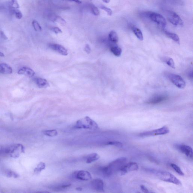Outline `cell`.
I'll use <instances>...</instances> for the list:
<instances>
[{
    "mask_svg": "<svg viewBox=\"0 0 193 193\" xmlns=\"http://www.w3.org/2000/svg\"><path fill=\"white\" fill-rule=\"evenodd\" d=\"M108 37L109 41L114 43H116L118 42V36L115 31H111L109 34Z\"/></svg>",
    "mask_w": 193,
    "mask_h": 193,
    "instance_id": "ffe728a7",
    "label": "cell"
},
{
    "mask_svg": "<svg viewBox=\"0 0 193 193\" xmlns=\"http://www.w3.org/2000/svg\"><path fill=\"white\" fill-rule=\"evenodd\" d=\"M13 72L11 67L6 63L0 64V73L4 74H10Z\"/></svg>",
    "mask_w": 193,
    "mask_h": 193,
    "instance_id": "e0dca14e",
    "label": "cell"
},
{
    "mask_svg": "<svg viewBox=\"0 0 193 193\" xmlns=\"http://www.w3.org/2000/svg\"><path fill=\"white\" fill-rule=\"evenodd\" d=\"M18 74L24 75L27 77H32L34 76L35 72L32 69L27 67H23L18 72Z\"/></svg>",
    "mask_w": 193,
    "mask_h": 193,
    "instance_id": "9a60e30c",
    "label": "cell"
},
{
    "mask_svg": "<svg viewBox=\"0 0 193 193\" xmlns=\"http://www.w3.org/2000/svg\"><path fill=\"white\" fill-rule=\"evenodd\" d=\"M167 77L177 87L180 89H184L186 87V82L180 76L174 74L168 73Z\"/></svg>",
    "mask_w": 193,
    "mask_h": 193,
    "instance_id": "8992f818",
    "label": "cell"
},
{
    "mask_svg": "<svg viewBox=\"0 0 193 193\" xmlns=\"http://www.w3.org/2000/svg\"><path fill=\"white\" fill-rule=\"evenodd\" d=\"M100 8L102 9V10L105 11L107 13V15H112V12L111 9L103 6H100Z\"/></svg>",
    "mask_w": 193,
    "mask_h": 193,
    "instance_id": "836d02e7",
    "label": "cell"
},
{
    "mask_svg": "<svg viewBox=\"0 0 193 193\" xmlns=\"http://www.w3.org/2000/svg\"><path fill=\"white\" fill-rule=\"evenodd\" d=\"M84 50L88 54L90 53L91 52V49L90 46L88 44H86L85 45V47L84 48Z\"/></svg>",
    "mask_w": 193,
    "mask_h": 193,
    "instance_id": "8d00e7d4",
    "label": "cell"
},
{
    "mask_svg": "<svg viewBox=\"0 0 193 193\" xmlns=\"http://www.w3.org/2000/svg\"><path fill=\"white\" fill-rule=\"evenodd\" d=\"M55 22H58L61 24H65L66 23V22L64 19L60 16H58V15L57 16Z\"/></svg>",
    "mask_w": 193,
    "mask_h": 193,
    "instance_id": "e575fe53",
    "label": "cell"
},
{
    "mask_svg": "<svg viewBox=\"0 0 193 193\" xmlns=\"http://www.w3.org/2000/svg\"><path fill=\"white\" fill-rule=\"evenodd\" d=\"M34 81L36 85L40 88H45L50 86L48 82L45 79L36 78L34 79Z\"/></svg>",
    "mask_w": 193,
    "mask_h": 193,
    "instance_id": "2e32d148",
    "label": "cell"
},
{
    "mask_svg": "<svg viewBox=\"0 0 193 193\" xmlns=\"http://www.w3.org/2000/svg\"><path fill=\"white\" fill-rule=\"evenodd\" d=\"M43 134L48 136L53 137L58 135V132L55 129H52V130L44 131Z\"/></svg>",
    "mask_w": 193,
    "mask_h": 193,
    "instance_id": "603a6c76",
    "label": "cell"
},
{
    "mask_svg": "<svg viewBox=\"0 0 193 193\" xmlns=\"http://www.w3.org/2000/svg\"><path fill=\"white\" fill-rule=\"evenodd\" d=\"M49 47L54 51L61 55L67 56L68 55V51L62 45L58 44H52L49 45Z\"/></svg>",
    "mask_w": 193,
    "mask_h": 193,
    "instance_id": "7c38bea8",
    "label": "cell"
},
{
    "mask_svg": "<svg viewBox=\"0 0 193 193\" xmlns=\"http://www.w3.org/2000/svg\"><path fill=\"white\" fill-rule=\"evenodd\" d=\"M51 30L54 32V33L56 34L62 33L61 29L59 28V27H53V28H52Z\"/></svg>",
    "mask_w": 193,
    "mask_h": 193,
    "instance_id": "d590c367",
    "label": "cell"
},
{
    "mask_svg": "<svg viewBox=\"0 0 193 193\" xmlns=\"http://www.w3.org/2000/svg\"><path fill=\"white\" fill-rule=\"evenodd\" d=\"M147 16L151 20L155 22L159 25L164 27L166 25L167 22L165 18L160 14L155 12H149L147 14Z\"/></svg>",
    "mask_w": 193,
    "mask_h": 193,
    "instance_id": "52a82bcc",
    "label": "cell"
},
{
    "mask_svg": "<svg viewBox=\"0 0 193 193\" xmlns=\"http://www.w3.org/2000/svg\"><path fill=\"white\" fill-rule=\"evenodd\" d=\"M69 1H73L76 3L80 4L81 3V2L80 0H69Z\"/></svg>",
    "mask_w": 193,
    "mask_h": 193,
    "instance_id": "ab89813d",
    "label": "cell"
},
{
    "mask_svg": "<svg viewBox=\"0 0 193 193\" xmlns=\"http://www.w3.org/2000/svg\"><path fill=\"white\" fill-rule=\"evenodd\" d=\"M92 187L94 189L98 192L104 191V183L102 180L96 179L93 180L91 182Z\"/></svg>",
    "mask_w": 193,
    "mask_h": 193,
    "instance_id": "4fadbf2b",
    "label": "cell"
},
{
    "mask_svg": "<svg viewBox=\"0 0 193 193\" xmlns=\"http://www.w3.org/2000/svg\"><path fill=\"white\" fill-rule=\"evenodd\" d=\"M46 167V165L44 163L40 162L38 165H37V166L34 169V172L35 173H40L43 170L45 169Z\"/></svg>",
    "mask_w": 193,
    "mask_h": 193,
    "instance_id": "cb8c5ba5",
    "label": "cell"
},
{
    "mask_svg": "<svg viewBox=\"0 0 193 193\" xmlns=\"http://www.w3.org/2000/svg\"><path fill=\"white\" fill-rule=\"evenodd\" d=\"M127 161L126 158H118L111 162L107 166L100 168V172L105 177H110L114 173L119 172L122 167L126 164Z\"/></svg>",
    "mask_w": 193,
    "mask_h": 193,
    "instance_id": "6da1fadb",
    "label": "cell"
},
{
    "mask_svg": "<svg viewBox=\"0 0 193 193\" xmlns=\"http://www.w3.org/2000/svg\"><path fill=\"white\" fill-rule=\"evenodd\" d=\"M106 145H112L116 146L118 147H123V144L120 142L117 141H110V142H107L106 144Z\"/></svg>",
    "mask_w": 193,
    "mask_h": 193,
    "instance_id": "f1b7e54d",
    "label": "cell"
},
{
    "mask_svg": "<svg viewBox=\"0 0 193 193\" xmlns=\"http://www.w3.org/2000/svg\"><path fill=\"white\" fill-rule=\"evenodd\" d=\"M163 60H164V62L166 63L171 68L173 69L175 68L174 61L172 58H163Z\"/></svg>",
    "mask_w": 193,
    "mask_h": 193,
    "instance_id": "d4e9b609",
    "label": "cell"
},
{
    "mask_svg": "<svg viewBox=\"0 0 193 193\" xmlns=\"http://www.w3.org/2000/svg\"><path fill=\"white\" fill-rule=\"evenodd\" d=\"M111 0H102L103 2L105 3H109Z\"/></svg>",
    "mask_w": 193,
    "mask_h": 193,
    "instance_id": "60d3db41",
    "label": "cell"
},
{
    "mask_svg": "<svg viewBox=\"0 0 193 193\" xmlns=\"http://www.w3.org/2000/svg\"><path fill=\"white\" fill-rule=\"evenodd\" d=\"M100 159V156L98 154L96 153H93L91 154L86 156L85 160L87 164H91L98 160Z\"/></svg>",
    "mask_w": 193,
    "mask_h": 193,
    "instance_id": "ac0fdd59",
    "label": "cell"
},
{
    "mask_svg": "<svg viewBox=\"0 0 193 193\" xmlns=\"http://www.w3.org/2000/svg\"><path fill=\"white\" fill-rule=\"evenodd\" d=\"M167 96L164 95H159L154 96L147 101V103L152 105L157 104L163 102L166 99Z\"/></svg>",
    "mask_w": 193,
    "mask_h": 193,
    "instance_id": "5bb4252c",
    "label": "cell"
},
{
    "mask_svg": "<svg viewBox=\"0 0 193 193\" xmlns=\"http://www.w3.org/2000/svg\"><path fill=\"white\" fill-rule=\"evenodd\" d=\"M24 146L19 144L13 145L4 150L6 153L8 154L11 157L14 158L19 157L20 154L24 153Z\"/></svg>",
    "mask_w": 193,
    "mask_h": 193,
    "instance_id": "277c9868",
    "label": "cell"
},
{
    "mask_svg": "<svg viewBox=\"0 0 193 193\" xmlns=\"http://www.w3.org/2000/svg\"><path fill=\"white\" fill-rule=\"evenodd\" d=\"M5 56L4 54L3 53L0 52V56L1 57H4Z\"/></svg>",
    "mask_w": 193,
    "mask_h": 193,
    "instance_id": "7bdbcfd3",
    "label": "cell"
},
{
    "mask_svg": "<svg viewBox=\"0 0 193 193\" xmlns=\"http://www.w3.org/2000/svg\"><path fill=\"white\" fill-rule=\"evenodd\" d=\"M76 190H77V191H81L82 190V189L81 187H77L76 189Z\"/></svg>",
    "mask_w": 193,
    "mask_h": 193,
    "instance_id": "b9f144b4",
    "label": "cell"
},
{
    "mask_svg": "<svg viewBox=\"0 0 193 193\" xmlns=\"http://www.w3.org/2000/svg\"><path fill=\"white\" fill-rule=\"evenodd\" d=\"M1 34L2 38H3L4 39H7V37H6V35L3 32H1Z\"/></svg>",
    "mask_w": 193,
    "mask_h": 193,
    "instance_id": "f35d334b",
    "label": "cell"
},
{
    "mask_svg": "<svg viewBox=\"0 0 193 193\" xmlns=\"http://www.w3.org/2000/svg\"><path fill=\"white\" fill-rule=\"evenodd\" d=\"M133 32L137 37V38L140 41H142L143 40V33L141 32L140 29L136 27H134L133 28Z\"/></svg>",
    "mask_w": 193,
    "mask_h": 193,
    "instance_id": "44dd1931",
    "label": "cell"
},
{
    "mask_svg": "<svg viewBox=\"0 0 193 193\" xmlns=\"http://www.w3.org/2000/svg\"><path fill=\"white\" fill-rule=\"evenodd\" d=\"M171 166L181 176L184 175V173H183V172L182 171L180 167L176 165V164H171Z\"/></svg>",
    "mask_w": 193,
    "mask_h": 193,
    "instance_id": "83f0119b",
    "label": "cell"
},
{
    "mask_svg": "<svg viewBox=\"0 0 193 193\" xmlns=\"http://www.w3.org/2000/svg\"><path fill=\"white\" fill-rule=\"evenodd\" d=\"M90 10L91 12L95 15H100V11L98 10V8L96 6L93 5H91L90 7Z\"/></svg>",
    "mask_w": 193,
    "mask_h": 193,
    "instance_id": "f546056e",
    "label": "cell"
},
{
    "mask_svg": "<svg viewBox=\"0 0 193 193\" xmlns=\"http://www.w3.org/2000/svg\"><path fill=\"white\" fill-rule=\"evenodd\" d=\"M168 20L172 24L176 26H182L183 25V21L179 15L172 11H168L167 14Z\"/></svg>",
    "mask_w": 193,
    "mask_h": 193,
    "instance_id": "ba28073f",
    "label": "cell"
},
{
    "mask_svg": "<svg viewBox=\"0 0 193 193\" xmlns=\"http://www.w3.org/2000/svg\"><path fill=\"white\" fill-rule=\"evenodd\" d=\"M5 172V175L8 177H13L15 178H17L19 177V175L17 173L10 170H7Z\"/></svg>",
    "mask_w": 193,
    "mask_h": 193,
    "instance_id": "4316f807",
    "label": "cell"
},
{
    "mask_svg": "<svg viewBox=\"0 0 193 193\" xmlns=\"http://www.w3.org/2000/svg\"><path fill=\"white\" fill-rule=\"evenodd\" d=\"M164 33L169 38L171 39L174 42L179 44H180V38L177 34L174 33H171V32H168L166 31L164 32Z\"/></svg>",
    "mask_w": 193,
    "mask_h": 193,
    "instance_id": "d6986e66",
    "label": "cell"
},
{
    "mask_svg": "<svg viewBox=\"0 0 193 193\" xmlns=\"http://www.w3.org/2000/svg\"><path fill=\"white\" fill-rule=\"evenodd\" d=\"M175 147L177 150L184 154L187 157L190 159L193 158V150L190 146L184 144H177Z\"/></svg>",
    "mask_w": 193,
    "mask_h": 193,
    "instance_id": "9c48e42d",
    "label": "cell"
},
{
    "mask_svg": "<svg viewBox=\"0 0 193 193\" xmlns=\"http://www.w3.org/2000/svg\"><path fill=\"white\" fill-rule=\"evenodd\" d=\"M149 171L151 173L155 174L158 178L161 180L165 182H171L177 185H181V182L180 180L169 172L156 171L153 169H150Z\"/></svg>",
    "mask_w": 193,
    "mask_h": 193,
    "instance_id": "3957f363",
    "label": "cell"
},
{
    "mask_svg": "<svg viewBox=\"0 0 193 193\" xmlns=\"http://www.w3.org/2000/svg\"><path fill=\"white\" fill-rule=\"evenodd\" d=\"M169 133V130L166 126H164L159 129L151 131H147L140 133L139 136L142 137L152 136L164 135Z\"/></svg>",
    "mask_w": 193,
    "mask_h": 193,
    "instance_id": "5b68a950",
    "label": "cell"
},
{
    "mask_svg": "<svg viewBox=\"0 0 193 193\" xmlns=\"http://www.w3.org/2000/svg\"><path fill=\"white\" fill-rule=\"evenodd\" d=\"M72 186L70 184H63L60 185L59 186H55V187H52L53 189L55 191H59L65 189L69 187Z\"/></svg>",
    "mask_w": 193,
    "mask_h": 193,
    "instance_id": "484cf974",
    "label": "cell"
},
{
    "mask_svg": "<svg viewBox=\"0 0 193 193\" xmlns=\"http://www.w3.org/2000/svg\"><path fill=\"white\" fill-rule=\"evenodd\" d=\"M10 6L13 9H18L19 8V6L17 0H11L10 2Z\"/></svg>",
    "mask_w": 193,
    "mask_h": 193,
    "instance_id": "1f68e13d",
    "label": "cell"
},
{
    "mask_svg": "<svg viewBox=\"0 0 193 193\" xmlns=\"http://www.w3.org/2000/svg\"><path fill=\"white\" fill-rule=\"evenodd\" d=\"M141 189L144 193H148L149 192L147 188L143 185H141L140 186Z\"/></svg>",
    "mask_w": 193,
    "mask_h": 193,
    "instance_id": "74e56055",
    "label": "cell"
},
{
    "mask_svg": "<svg viewBox=\"0 0 193 193\" xmlns=\"http://www.w3.org/2000/svg\"><path fill=\"white\" fill-rule=\"evenodd\" d=\"M73 176L75 178L81 181H89L92 179L91 174L89 172L86 171L81 170L75 172L73 173Z\"/></svg>",
    "mask_w": 193,
    "mask_h": 193,
    "instance_id": "8fae6325",
    "label": "cell"
},
{
    "mask_svg": "<svg viewBox=\"0 0 193 193\" xmlns=\"http://www.w3.org/2000/svg\"><path fill=\"white\" fill-rule=\"evenodd\" d=\"M97 123L89 117L86 116L84 118L78 120L74 126L75 129L96 130L98 128Z\"/></svg>",
    "mask_w": 193,
    "mask_h": 193,
    "instance_id": "7a4b0ae2",
    "label": "cell"
},
{
    "mask_svg": "<svg viewBox=\"0 0 193 193\" xmlns=\"http://www.w3.org/2000/svg\"><path fill=\"white\" fill-rule=\"evenodd\" d=\"M111 51L114 55L117 57H120L122 52L121 48L118 46H112L111 48Z\"/></svg>",
    "mask_w": 193,
    "mask_h": 193,
    "instance_id": "7402d4cb",
    "label": "cell"
},
{
    "mask_svg": "<svg viewBox=\"0 0 193 193\" xmlns=\"http://www.w3.org/2000/svg\"><path fill=\"white\" fill-rule=\"evenodd\" d=\"M13 12L15 14V17L18 19H21L22 17V14L21 11L18 9H13Z\"/></svg>",
    "mask_w": 193,
    "mask_h": 193,
    "instance_id": "d6a6232c",
    "label": "cell"
},
{
    "mask_svg": "<svg viewBox=\"0 0 193 193\" xmlns=\"http://www.w3.org/2000/svg\"><path fill=\"white\" fill-rule=\"evenodd\" d=\"M32 24L35 30L36 31H42V27L40 26L39 23L36 20H33L32 22Z\"/></svg>",
    "mask_w": 193,
    "mask_h": 193,
    "instance_id": "4dcf8cb0",
    "label": "cell"
},
{
    "mask_svg": "<svg viewBox=\"0 0 193 193\" xmlns=\"http://www.w3.org/2000/svg\"><path fill=\"white\" fill-rule=\"evenodd\" d=\"M138 168V165L136 163L130 162L125 164L120 169L119 172L121 175H124L128 172L137 171Z\"/></svg>",
    "mask_w": 193,
    "mask_h": 193,
    "instance_id": "30bf717a",
    "label": "cell"
}]
</instances>
